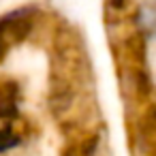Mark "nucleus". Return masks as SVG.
<instances>
[{"mask_svg":"<svg viewBox=\"0 0 156 156\" xmlns=\"http://www.w3.org/2000/svg\"><path fill=\"white\" fill-rule=\"evenodd\" d=\"M34 9L26 7V9H17L9 15H5L0 20V62L5 60V56L9 54V49L17 43H22L32 26H34Z\"/></svg>","mask_w":156,"mask_h":156,"instance_id":"1","label":"nucleus"},{"mask_svg":"<svg viewBox=\"0 0 156 156\" xmlns=\"http://www.w3.org/2000/svg\"><path fill=\"white\" fill-rule=\"evenodd\" d=\"M20 107V86L15 81H2L0 83V118L13 120L17 118Z\"/></svg>","mask_w":156,"mask_h":156,"instance_id":"2","label":"nucleus"},{"mask_svg":"<svg viewBox=\"0 0 156 156\" xmlns=\"http://www.w3.org/2000/svg\"><path fill=\"white\" fill-rule=\"evenodd\" d=\"M20 135H15L9 126L7 128H0V154L2 152H9V150H13V147H17L20 145Z\"/></svg>","mask_w":156,"mask_h":156,"instance_id":"3","label":"nucleus"},{"mask_svg":"<svg viewBox=\"0 0 156 156\" xmlns=\"http://www.w3.org/2000/svg\"><path fill=\"white\" fill-rule=\"evenodd\" d=\"M62 156H81V154H79L77 150H66V152H64Z\"/></svg>","mask_w":156,"mask_h":156,"instance_id":"4","label":"nucleus"}]
</instances>
